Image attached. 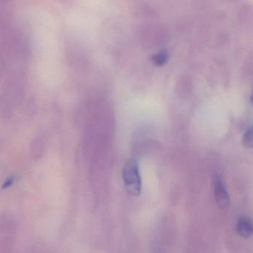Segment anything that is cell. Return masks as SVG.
<instances>
[{
  "label": "cell",
  "instance_id": "obj_1",
  "mask_svg": "<svg viewBox=\"0 0 253 253\" xmlns=\"http://www.w3.org/2000/svg\"><path fill=\"white\" fill-rule=\"evenodd\" d=\"M124 187L128 195L138 196L141 193L142 181L137 161L130 159L126 161L122 171Z\"/></svg>",
  "mask_w": 253,
  "mask_h": 253
},
{
  "label": "cell",
  "instance_id": "obj_2",
  "mask_svg": "<svg viewBox=\"0 0 253 253\" xmlns=\"http://www.w3.org/2000/svg\"><path fill=\"white\" fill-rule=\"evenodd\" d=\"M214 196H215L217 206L220 209L224 210L229 207V204H230L229 194H228L223 180L217 174L214 178Z\"/></svg>",
  "mask_w": 253,
  "mask_h": 253
},
{
  "label": "cell",
  "instance_id": "obj_3",
  "mask_svg": "<svg viewBox=\"0 0 253 253\" xmlns=\"http://www.w3.org/2000/svg\"><path fill=\"white\" fill-rule=\"evenodd\" d=\"M253 228L251 220L247 216H241L237 221V232L240 236L247 238L253 234Z\"/></svg>",
  "mask_w": 253,
  "mask_h": 253
},
{
  "label": "cell",
  "instance_id": "obj_4",
  "mask_svg": "<svg viewBox=\"0 0 253 253\" xmlns=\"http://www.w3.org/2000/svg\"><path fill=\"white\" fill-rule=\"evenodd\" d=\"M243 144L246 148L253 147V126H250L244 133Z\"/></svg>",
  "mask_w": 253,
  "mask_h": 253
}]
</instances>
